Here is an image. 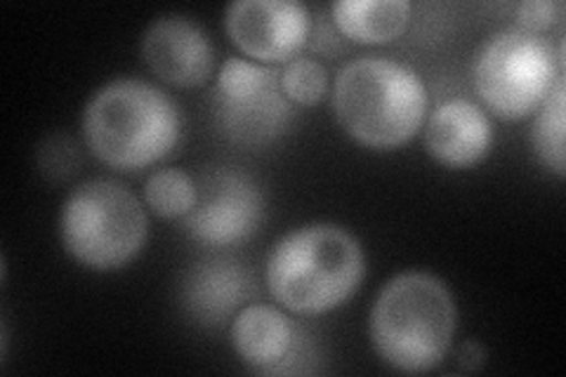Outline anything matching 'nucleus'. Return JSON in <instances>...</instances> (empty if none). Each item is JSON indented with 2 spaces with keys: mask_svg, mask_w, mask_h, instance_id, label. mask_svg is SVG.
I'll return each instance as SVG.
<instances>
[{
  "mask_svg": "<svg viewBox=\"0 0 566 377\" xmlns=\"http://www.w3.org/2000/svg\"><path fill=\"white\" fill-rule=\"evenodd\" d=\"M458 310L447 283L428 272L389 279L368 314L370 345L387 366L424 373L451 349Z\"/></svg>",
  "mask_w": 566,
  "mask_h": 377,
  "instance_id": "obj_4",
  "label": "nucleus"
},
{
  "mask_svg": "<svg viewBox=\"0 0 566 377\" xmlns=\"http://www.w3.org/2000/svg\"><path fill=\"white\" fill-rule=\"evenodd\" d=\"M333 22L347 39L359 43H387L409 27V0H335Z\"/></svg>",
  "mask_w": 566,
  "mask_h": 377,
  "instance_id": "obj_14",
  "label": "nucleus"
},
{
  "mask_svg": "<svg viewBox=\"0 0 566 377\" xmlns=\"http://www.w3.org/2000/svg\"><path fill=\"white\" fill-rule=\"evenodd\" d=\"M564 100H566V85L564 76L557 78L551 95L538 106V116L534 121V130H531V142H534V151L541 158V164L553 170L559 179L566 175V151H564Z\"/></svg>",
  "mask_w": 566,
  "mask_h": 377,
  "instance_id": "obj_15",
  "label": "nucleus"
},
{
  "mask_svg": "<svg viewBox=\"0 0 566 377\" xmlns=\"http://www.w3.org/2000/svg\"><path fill=\"white\" fill-rule=\"evenodd\" d=\"M458 358H460V362H463L470 370H474V368H480V364H482L484 349H482L480 343H465L463 347H460Z\"/></svg>",
  "mask_w": 566,
  "mask_h": 377,
  "instance_id": "obj_19",
  "label": "nucleus"
},
{
  "mask_svg": "<svg viewBox=\"0 0 566 377\" xmlns=\"http://www.w3.org/2000/svg\"><path fill=\"white\" fill-rule=\"evenodd\" d=\"M199 201L187 218L189 237L206 245H237L253 237L264 218V196L251 175L208 168L197 179Z\"/></svg>",
  "mask_w": 566,
  "mask_h": 377,
  "instance_id": "obj_8",
  "label": "nucleus"
},
{
  "mask_svg": "<svg viewBox=\"0 0 566 377\" xmlns=\"http://www.w3.org/2000/svg\"><path fill=\"white\" fill-rule=\"evenodd\" d=\"M224 29L260 64L291 62L310 39L312 14L297 0H237L224 12Z\"/></svg>",
  "mask_w": 566,
  "mask_h": 377,
  "instance_id": "obj_9",
  "label": "nucleus"
},
{
  "mask_svg": "<svg viewBox=\"0 0 566 377\" xmlns=\"http://www.w3.org/2000/svg\"><path fill=\"white\" fill-rule=\"evenodd\" d=\"M366 276L361 243L338 224L316 222L281 237L264 266L270 295L293 314L318 316L345 304Z\"/></svg>",
  "mask_w": 566,
  "mask_h": 377,
  "instance_id": "obj_1",
  "label": "nucleus"
},
{
  "mask_svg": "<svg viewBox=\"0 0 566 377\" xmlns=\"http://www.w3.org/2000/svg\"><path fill=\"white\" fill-rule=\"evenodd\" d=\"M229 335L241 362L260 373H281L297 343L291 318L272 304H248L234 316Z\"/></svg>",
  "mask_w": 566,
  "mask_h": 377,
  "instance_id": "obj_12",
  "label": "nucleus"
},
{
  "mask_svg": "<svg viewBox=\"0 0 566 377\" xmlns=\"http://www.w3.org/2000/svg\"><path fill=\"white\" fill-rule=\"evenodd\" d=\"M66 253L95 272L133 262L149 237V220L137 196L109 177H95L71 189L60 212Z\"/></svg>",
  "mask_w": 566,
  "mask_h": 377,
  "instance_id": "obj_5",
  "label": "nucleus"
},
{
  "mask_svg": "<svg viewBox=\"0 0 566 377\" xmlns=\"http://www.w3.org/2000/svg\"><path fill=\"white\" fill-rule=\"evenodd\" d=\"M182 135L175 100L142 78H114L95 90L83 109L85 145L102 164L139 170L168 156Z\"/></svg>",
  "mask_w": 566,
  "mask_h": 377,
  "instance_id": "obj_2",
  "label": "nucleus"
},
{
  "mask_svg": "<svg viewBox=\"0 0 566 377\" xmlns=\"http://www.w3.org/2000/svg\"><path fill=\"white\" fill-rule=\"evenodd\" d=\"M559 12L562 6L555 3V0H526V3L517 6L520 29L528 33H541L559 20Z\"/></svg>",
  "mask_w": 566,
  "mask_h": 377,
  "instance_id": "obj_18",
  "label": "nucleus"
},
{
  "mask_svg": "<svg viewBox=\"0 0 566 377\" xmlns=\"http://www.w3.org/2000/svg\"><path fill=\"white\" fill-rule=\"evenodd\" d=\"M333 109L343 130L359 145L395 149L406 145L428 118V87L409 64L361 55L335 76Z\"/></svg>",
  "mask_w": 566,
  "mask_h": 377,
  "instance_id": "obj_3",
  "label": "nucleus"
},
{
  "mask_svg": "<svg viewBox=\"0 0 566 377\" xmlns=\"http://www.w3.org/2000/svg\"><path fill=\"white\" fill-rule=\"evenodd\" d=\"M210 104L220 130L245 147L268 145L293 121V104L281 90V71L245 57H229L220 66Z\"/></svg>",
  "mask_w": 566,
  "mask_h": 377,
  "instance_id": "obj_7",
  "label": "nucleus"
},
{
  "mask_svg": "<svg viewBox=\"0 0 566 377\" xmlns=\"http://www.w3.org/2000/svg\"><path fill=\"white\" fill-rule=\"evenodd\" d=\"M281 90L291 104L312 106L328 93V71L312 57H293L281 71Z\"/></svg>",
  "mask_w": 566,
  "mask_h": 377,
  "instance_id": "obj_17",
  "label": "nucleus"
},
{
  "mask_svg": "<svg viewBox=\"0 0 566 377\" xmlns=\"http://www.w3.org/2000/svg\"><path fill=\"white\" fill-rule=\"evenodd\" d=\"M251 293V276L229 260H208L189 269L182 283V302L191 318L203 326H220L239 302Z\"/></svg>",
  "mask_w": 566,
  "mask_h": 377,
  "instance_id": "obj_13",
  "label": "nucleus"
},
{
  "mask_svg": "<svg viewBox=\"0 0 566 377\" xmlns=\"http://www.w3.org/2000/svg\"><path fill=\"white\" fill-rule=\"evenodd\" d=\"M199 187L197 179L180 168L156 170L145 185V203L158 218L177 220L197 208Z\"/></svg>",
  "mask_w": 566,
  "mask_h": 377,
  "instance_id": "obj_16",
  "label": "nucleus"
},
{
  "mask_svg": "<svg viewBox=\"0 0 566 377\" xmlns=\"http://www.w3.org/2000/svg\"><path fill=\"white\" fill-rule=\"evenodd\" d=\"M564 66L538 33L503 29L491 33L472 62V83L486 109L505 121L538 112Z\"/></svg>",
  "mask_w": 566,
  "mask_h": 377,
  "instance_id": "obj_6",
  "label": "nucleus"
},
{
  "mask_svg": "<svg viewBox=\"0 0 566 377\" xmlns=\"http://www.w3.org/2000/svg\"><path fill=\"white\" fill-rule=\"evenodd\" d=\"M142 57L154 74L177 87L203 85L216 66L206 29L185 14H161L142 35Z\"/></svg>",
  "mask_w": 566,
  "mask_h": 377,
  "instance_id": "obj_10",
  "label": "nucleus"
},
{
  "mask_svg": "<svg viewBox=\"0 0 566 377\" xmlns=\"http://www.w3.org/2000/svg\"><path fill=\"white\" fill-rule=\"evenodd\" d=\"M424 149L447 168H470L489 154L493 125L480 104L453 97L424 118Z\"/></svg>",
  "mask_w": 566,
  "mask_h": 377,
  "instance_id": "obj_11",
  "label": "nucleus"
}]
</instances>
